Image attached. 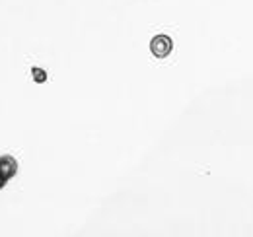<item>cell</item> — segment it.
Here are the masks:
<instances>
[{
	"label": "cell",
	"instance_id": "6da1fadb",
	"mask_svg": "<svg viewBox=\"0 0 253 237\" xmlns=\"http://www.w3.org/2000/svg\"><path fill=\"white\" fill-rule=\"evenodd\" d=\"M171 49H173V41H171V37H168V35H164V33L152 37V41H150V53H152L156 59L168 57V55L171 53Z\"/></svg>",
	"mask_w": 253,
	"mask_h": 237
},
{
	"label": "cell",
	"instance_id": "277c9868",
	"mask_svg": "<svg viewBox=\"0 0 253 237\" xmlns=\"http://www.w3.org/2000/svg\"><path fill=\"white\" fill-rule=\"evenodd\" d=\"M6 183H8V179H4L2 175H0V191H2L4 187H6Z\"/></svg>",
	"mask_w": 253,
	"mask_h": 237
},
{
	"label": "cell",
	"instance_id": "7a4b0ae2",
	"mask_svg": "<svg viewBox=\"0 0 253 237\" xmlns=\"http://www.w3.org/2000/svg\"><path fill=\"white\" fill-rule=\"evenodd\" d=\"M16 173H18V161H16V158H12V156H2V158H0V175L10 181Z\"/></svg>",
	"mask_w": 253,
	"mask_h": 237
},
{
	"label": "cell",
	"instance_id": "3957f363",
	"mask_svg": "<svg viewBox=\"0 0 253 237\" xmlns=\"http://www.w3.org/2000/svg\"><path fill=\"white\" fill-rule=\"evenodd\" d=\"M32 78L37 84H43V82L47 80V72H45L43 68H37V66H35V68H32Z\"/></svg>",
	"mask_w": 253,
	"mask_h": 237
}]
</instances>
